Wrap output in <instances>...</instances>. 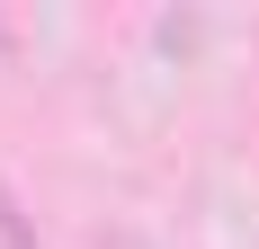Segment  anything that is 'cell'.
<instances>
[{
  "mask_svg": "<svg viewBox=\"0 0 259 249\" xmlns=\"http://www.w3.org/2000/svg\"><path fill=\"white\" fill-rule=\"evenodd\" d=\"M0 249H45L36 240V223H27V205H18V187L0 178Z\"/></svg>",
  "mask_w": 259,
  "mask_h": 249,
  "instance_id": "1",
  "label": "cell"
},
{
  "mask_svg": "<svg viewBox=\"0 0 259 249\" xmlns=\"http://www.w3.org/2000/svg\"><path fill=\"white\" fill-rule=\"evenodd\" d=\"M0 53H18V36H9V18H0Z\"/></svg>",
  "mask_w": 259,
  "mask_h": 249,
  "instance_id": "2",
  "label": "cell"
}]
</instances>
